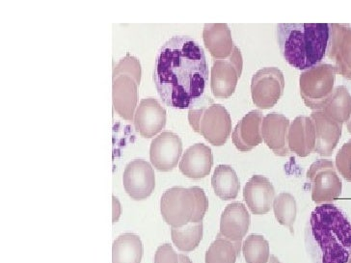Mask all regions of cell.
<instances>
[{"label": "cell", "mask_w": 351, "mask_h": 263, "mask_svg": "<svg viewBox=\"0 0 351 263\" xmlns=\"http://www.w3.org/2000/svg\"><path fill=\"white\" fill-rule=\"evenodd\" d=\"M263 113L254 110L239 121L232 135V143L239 151H249L263 143Z\"/></svg>", "instance_id": "ac0fdd59"}, {"label": "cell", "mask_w": 351, "mask_h": 263, "mask_svg": "<svg viewBox=\"0 0 351 263\" xmlns=\"http://www.w3.org/2000/svg\"><path fill=\"white\" fill-rule=\"evenodd\" d=\"M243 68V59L238 47H234L231 56L215 60L210 75V89L217 98L227 99L236 91Z\"/></svg>", "instance_id": "52a82bcc"}, {"label": "cell", "mask_w": 351, "mask_h": 263, "mask_svg": "<svg viewBox=\"0 0 351 263\" xmlns=\"http://www.w3.org/2000/svg\"><path fill=\"white\" fill-rule=\"evenodd\" d=\"M243 252L247 263H267L269 262V243L260 234H250L244 240Z\"/></svg>", "instance_id": "f1b7e54d"}, {"label": "cell", "mask_w": 351, "mask_h": 263, "mask_svg": "<svg viewBox=\"0 0 351 263\" xmlns=\"http://www.w3.org/2000/svg\"><path fill=\"white\" fill-rule=\"evenodd\" d=\"M289 125V120L282 114L270 113L263 117V141L276 155L287 156L291 151L288 142Z\"/></svg>", "instance_id": "9a60e30c"}, {"label": "cell", "mask_w": 351, "mask_h": 263, "mask_svg": "<svg viewBox=\"0 0 351 263\" xmlns=\"http://www.w3.org/2000/svg\"><path fill=\"white\" fill-rule=\"evenodd\" d=\"M208 210V197L200 187H173L161 197V215L171 227L202 223Z\"/></svg>", "instance_id": "277c9868"}, {"label": "cell", "mask_w": 351, "mask_h": 263, "mask_svg": "<svg viewBox=\"0 0 351 263\" xmlns=\"http://www.w3.org/2000/svg\"><path fill=\"white\" fill-rule=\"evenodd\" d=\"M241 242H232L218 234L206 253V263H236Z\"/></svg>", "instance_id": "484cf974"}, {"label": "cell", "mask_w": 351, "mask_h": 263, "mask_svg": "<svg viewBox=\"0 0 351 263\" xmlns=\"http://www.w3.org/2000/svg\"><path fill=\"white\" fill-rule=\"evenodd\" d=\"M305 245L313 263H350L351 222L340 208H315L305 229Z\"/></svg>", "instance_id": "7a4b0ae2"}, {"label": "cell", "mask_w": 351, "mask_h": 263, "mask_svg": "<svg viewBox=\"0 0 351 263\" xmlns=\"http://www.w3.org/2000/svg\"><path fill=\"white\" fill-rule=\"evenodd\" d=\"M125 190L130 198L142 201L152 195L156 187L155 171L143 160L130 161L123 177Z\"/></svg>", "instance_id": "30bf717a"}, {"label": "cell", "mask_w": 351, "mask_h": 263, "mask_svg": "<svg viewBox=\"0 0 351 263\" xmlns=\"http://www.w3.org/2000/svg\"><path fill=\"white\" fill-rule=\"evenodd\" d=\"M189 121L192 129L213 146H223L232 132V119L221 104L203 97L189 109Z\"/></svg>", "instance_id": "5b68a950"}, {"label": "cell", "mask_w": 351, "mask_h": 263, "mask_svg": "<svg viewBox=\"0 0 351 263\" xmlns=\"http://www.w3.org/2000/svg\"><path fill=\"white\" fill-rule=\"evenodd\" d=\"M307 181L315 203L330 201L341 195V181L330 160H319L313 163L307 172Z\"/></svg>", "instance_id": "ba28073f"}, {"label": "cell", "mask_w": 351, "mask_h": 263, "mask_svg": "<svg viewBox=\"0 0 351 263\" xmlns=\"http://www.w3.org/2000/svg\"><path fill=\"white\" fill-rule=\"evenodd\" d=\"M154 82L161 101L170 108L191 109L204 97L208 82L205 51L193 38H170L158 52Z\"/></svg>", "instance_id": "6da1fadb"}, {"label": "cell", "mask_w": 351, "mask_h": 263, "mask_svg": "<svg viewBox=\"0 0 351 263\" xmlns=\"http://www.w3.org/2000/svg\"><path fill=\"white\" fill-rule=\"evenodd\" d=\"M203 40L205 47L217 60L229 58L236 47L231 29L225 23H210L204 26Z\"/></svg>", "instance_id": "7402d4cb"}, {"label": "cell", "mask_w": 351, "mask_h": 263, "mask_svg": "<svg viewBox=\"0 0 351 263\" xmlns=\"http://www.w3.org/2000/svg\"><path fill=\"white\" fill-rule=\"evenodd\" d=\"M182 153V139L166 130L153 140L150 148L151 163L160 172H169L177 167Z\"/></svg>", "instance_id": "7c38bea8"}, {"label": "cell", "mask_w": 351, "mask_h": 263, "mask_svg": "<svg viewBox=\"0 0 351 263\" xmlns=\"http://www.w3.org/2000/svg\"><path fill=\"white\" fill-rule=\"evenodd\" d=\"M267 263H281V262H280V260H278V258L275 257V255H271V257H270V258H269V262Z\"/></svg>", "instance_id": "836d02e7"}, {"label": "cell", "mask_w": 351, "mask_h": 263, "mask_svg": "<svg viewBox=\"0 0 351 263\" xmlns=\"http://www.w3.org/2000/svg\"><path fill=\"white\" fill-rule=\"evenodd\" d=\"M277 42L285 60L300 71L319 65L324 58L330 38L327 23H281Z\"/></svg>", "instance_id": "3957f363"}, {"label": "cell", "mask_w": 351, "mask_h": 263, "mask_svg": "<svg viewBox=\"0 0 351 263\" xmlns=\"http://www.w3.org/2000/svg\"><path fill=\"white\" fill-rule=\"evenodd\" d=\"M326 53L333 61L336 73L351 80V25H330Z\"/></svg>", "instance_id": "8fae6325"}, {"label": "cell", "mask_w": 351, "mask_h": 263, "mask_svg": "<svg viewBox=\"0 0 351 263\" xmlns=\"http://www.w3.org/2000/svg\"><path fill=\"white\" fill-rule=\"evenodd\" d=\"M322 111L340 124L348 123L351 117V95L346 87L341 85L335 88Z\"/></svg>", "instance_id": "d4e9b609"}, {"label": "cell", "mask_w": 351, "mask_h": 263, "mask_svg": "<svg viewBox=\"0 0 351 263\" xmlns=\"http://www.w3.org/2000/svg\"><path fill=\"white\" fill-rule=\"evenodd\" d=\"M139 85L129 75H121L113 78V108L123 119H134V111L138 101Z\"/></svg>", "instance_id": "e0dca14e"}, {"label": "cell", "mask_w": 351, "mask_h": 263, "mask_svg": "<svg viewBox=\"0 0 351 263\" xmlns=\"http://www.w3.org/2000/svg\"><path fill=\"white\" fill-rule=\"evenodd\" d=\"M243 198L253 214H267L274 205V186L263 175H253L244 186Z\"/></svg>", "instance_id": "5bb4252c"}, {"label": "cell", "mask_w": 351, "mask_h": 263, "mask_svg": "<svg viewBox=\"0 0 351 263\" xmlns=\"http://www.w3.org/2000/svg\"><path fill=\"white\" fill-rule=\"evenodd\" d=\"M346 125H348V132H350V134H351V117L350 119L348 120V122L346 123Z\"/></svg>", "instance_id": "e575fe53"}, {"label": "cell", "mask_w": 351, "mask_h": 263, "mask_svg": "<svg viewBox=\"0 0 351 263\" xmlns=\"http://www.w3.org/2000/svg\"><path fill=\"white\" fill-rule=\"evenodd\" d=\"M336 71L331 64L320 63L300 75V95L306 106L314 111L326 108L334 92Z\"/></svg>", "instance_id": "8992f818"}, {"label": "cell", "mask_w": 351, "mask_h": 263, "mask_svg": "<svg viewBox=\"0 0 351 263\" xmlns=\"http://www.w3.org/2000/svg\"><path fill=\"white\" fill-rule=\"evenodd\" d=\"M171 238L176 247L182 252L195 250L203 238V222L182 227H171Z\"/></svg>", "instance_id": "4316f807"}, {"label": "cell", "mask_w": 351, "mask_h": 263, "mask_svg": "<svg viewBox=\"0 0 351 263\" xmlns=\"http://www.w3.org/2000/svg\"><path fill=\"white\" fill-rule=\"evenodd\" d=\"M315 127V153L329 156L333 153L341 136L343 124L336 122L324 111H314L311 115Z\"/></svg>", "instance_id": "2e32d148"}, {"label": "cell", "mask_w": 351, "mask_h": 263, "mask_svg": "<svg viewBox=\"0 0 351 263\" xmlns=\"http://www.w3.org/2000/svg\"><path fill=\"white\" fill-rule=\"evenodd\" d=\"M141 73V65L138 59L130 54H127L117 65L114 66L112 78L119 77L121 75H129L139 85Z\"/></svg>", "instance_id": "f546056e"}, {"label": "cell", "mask_w": 351, "mask_h": 263, "mask_svg": "<svg viewBox=\"0 0 351 263\" xmlns=\"http://www.w3.org/2000/svg\"><path fill=\"white\" fill-rule=\"evenodd\" d=\"M213 165L212 149L198 143L187 149L180 162V171L189 179H204L210 175Z\"/></svg>", "instance_id": "ffe728a7"}, {"label": "cell", "mask_w": 351, "mask_h": 263, "mask_svg": "<svg viewBox=\"0 0 351 263\" xmlns=\"http://www.w3.org/2000/svg\"><path fill=\"white\" fill-rule=\"evenodd\" d=\"M167 112L158 99L147 98L140 101L134 115L135 129L144 138H152L165 127Z\"/></svg>", "instance_id": "4fadbf2b"}, {"label": "cell", "mask_w": 351, "mask_h": 263, "mask_svg": "<svg viewBox=\"0 0 351 263\" xmlns=\"http://www.w3.org/2000/svg\"><path fill=\"white\" fill-rule=\"evenodd\" d=\"M180 263H192L191 258L184 255H180Z\"/></svg>", "instance_id": "d6a6232c"}, {"label": "cell", "mask_w": 351, "mask_h": 263, "mask_svg": "<svg viewBox=\"0 0 351 263\" xmlns=\"http://www.w3.org/2000/svg\"><path fill=\"white\" fill-rule=\"evenodd\" d=\"M155 263H180V255L175 252L171 244H163L156 250Z\"/></svg>", "instance_id": "1f68e13d"}, {"label": "cell", "mask_w": 351, "mask_h": 263, "mask_svg": "<svg viewBox=\"0 0 351 263\" xmlns=\"http://www.w3.org/2000/svg\"><path fill=\"white\" fill-rule=\"evenodd\" d=\"M336 165L346 181H351V139L339 151L336 156Z\"/></svg>", "instance_id": "4dcf8cb0"}, {"label": "cell", "mask_w": 351, "mask_h": 263, "mask_svg": "<svg viewBox=\"0 0 351 263\" xmlns=\"http://www.w3.org/2000/svg\"><path fill=\"white\" fill-rule=\"evenodd\" d=\"M274 212L275 218L282 226L288 227L293 234V225L296 219V201L295 197L289 193H281L275 197L274 201Z\"/></svg>", "instance_id": "83f0119b"}, {"label": "cell", "mask_w": 351, "mask_h": 263, "mask_svg": "<svg viewBox=\"0 0 351 263\" xmlns=\"http://www.w3.org/2000/svg\"><path fill=\"white\" fill-rule=\"evenodd\" d=\"M212 186L215 193L223 201L236 199L241 188L236 171L229 165H219L215 168Z\"/></svg>", "instance_id": "cb8c5ba5"}, {"label": "cell", "mask_w": 351, "mask_h": 263, "mask_svg": "<svg viewBox=\"0 0 351 263\" xmlns=\"http://www.w3.org/2000/svg\"><path fill=\"white\" fill-rule=\"evenodd\" d=\"M250 222V215L243 203H230L222 213L219 234L232 242H241L247 234Z\"/></svg>", "instance_id": "d6986e66"}, {"label": "cell", "mask_w": 351, "mask_h": 263, "mask_svg": "<svg viewBox=\"0 0 351 263\" xmlns=\"http://www.w3.org/2000/svg\"><path fill=\"white\" fill-rule=\"evenodd\" d=\"M142 257L143 244L136 234H121L114 241L112 263H141Z\"/></svg>", "instance_id": "603a6c76"}, {"label": "cell", "mask_w": 351, "mask_h": 263, "mask_svg": "<svg viewBox=\"0 0 351 263\" xmlns=\"http://www.w3.org/2000/svg\"><path fill=\"white\" fill-rule=\"evenodd\" d=\"M285 77L278 68H261L253 75L251 94L253 103L261 109H270L283 96Z\"/></svg>", "instance_id": "9c48e42d"}, {"label": "cell", "mask_w": 351, "mask_h": 263, "mask_svg": "<svg viewBox=\"0 0 351 263\" xmlns=\"http://www.w3.org/2000/svg\"><path fill=\"white\" fill-rule=\"evenodd\" d=\"M289 149L300 158H306L315 151V127L308 116H298L289 125Z\"/></svg>", "instance_id": "44dd1931"}]
</instances>
